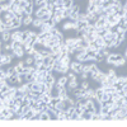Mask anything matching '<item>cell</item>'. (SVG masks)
<instances>
[{
    "instance_id": "ffe728a7",
    "label": "cell",
    "mask_w": 127,
    "mask_h": 127,
    "mask_svg": "<svg viewBox=\"0 0 127 127\" xmlns=\"http://www.w3.org/2000/svg\"><path fill=\"white\" fill-rule=\"evenodd\" d=\"M114 104L117 105V107L122 108L123 105H125V99H123V98H118V99H114Z\"/></svg>"
},
{
    "instance_id": "5b68a950",
    "label": "cell",
    "mask_w": 127,
    "mask_h": 127,
    "mask_svg": "<svg viewBox=\"0 0 127 127\" xmlns=\"http://www.w3.org/2000/svg\"><path fill=\"white\" fill-rule=\"evenodd\" d=\"M20 26H23V22H22V18L20 17H15L12 22H10L9 24H8V27H9V29L10 31H13V29H18Z\"/></svg>"
},
{
    "instance_id": "2e32d148",
    "label": "cell",
    "mask_w": 127,
    "mask_h": 127,
    "mask_svg": "<svg viewBox=\"0 0 127 127\" xmlns=\"http://www.w3.org/2000/svg\"><path fill=\"white\" fill-rule=\"evenodd\" d=\"M34 61H36V59H34L33 56L26 55V57H24V62H26V65H27V66H33V65H34Z\"/></svg>"
},
{
    "instance_id": "484cf974",
    "label": "cell",
    "mask_w": 127,
    "mask_h": 127,
    "mask_svg": "<svg viewBox=\"0 0 127 127\" xmlns=\"http://www.w3.org/2000/svg\"><path fill=\"white\" fill-rule=\"evenodd\" d=\"M79 1H81V0H79Z\"/></svg>"
},
{
    "instance_id": "8992f818",
    "label": "cell",
    "mask_w": 127,
    "mask_h": 127,
    "mask_svg": "<svg viewBox=\"0 0 127 127\" xmlns=\"http://www.w3.org/2000/svg\"><path fill=\"white\" fill-rule=\"evenodd\" d=\"M22 22H23V26H31L32 23H33V17H32V14H27L26 12L22 14Z\"/></svg>"
},
{
    "instance_id": "e0dca14e",
    "label": "cell",
    "mask_w": 127,
    "mask_h": 127,
    "mask_svg": "<svg viewBox=\"0 0 127 127\" xmlns=\"http://www.w3.org/2000/svg\"><path fill=\"white\" fill-rule=\"evenodd\" d=\"M33 114H34V111L33 109H29L27 113H24L22 116V121H31L32 117H33Z\"/></svg>"
},
{
    "instance_id": "cb8c5ba5",
    "label": "cell",
    "mask_w": 127,
    "mask_h": 127,
    "mask_svg": "<svg viewBox=\"0 0 127 127\" xmlns=\"http://www.w3.org/2000/svg\"><path fill=\"white\" fill-rule=\"evenodd\" d=\"M125 57L127 59V46H126V51H125Z\"/></svg>"
},
{
    "instance_id": "5bb4252c",
    "label": "cell",
    "mask_w": 127,
    "mask_h": 127,
    "mask_svg": "<svg viewBox=\"0 0 127 127\" xmlns=\"http://www.w3.org/2000/svg\"><path fill=\"white\" fill-rule=\"evenodd\" d=\"M103 94H104V89L102 87L95 88V99H98L99 102L103 99Z\"/></svg>"
},
{
    "instance_id": "277c9868",
    "label": "cell",
    "mask_w": 127,
    "mask_h": 127,
    "mask_svg": "<svg viewBox=\"0 0 127 127\" xmlns=\"http://www.w3.org/2000/svg\"><path fill=\"white\" fill-rule=\"evenodd\" d=\"M70 67H71V70L74 72H76L78 75H80V74L83 72V62L79 61V60H75V61L71 62V66Z\"/></svg>"
},
{
    "instance_id": "8fae6325",
    "label": "cell",
    "mask_w": 127,
    "mask_h": 127,
    "mask_svg": "<svg viewBox=\"0 0 127 127\" xmlns=\"http://www.w3.org/2000/svg\"><path fill=\"white\" fill-rule=\"evenodd\" d=\"M107 20H108V23H111L112 26L118 24V22H120V15H118V14H111V15L107 17Z\"/></svg>"
},
{
    "instance_id": "44dd1931",
    "label": "cell",
    "mask_w": 127,
    "mask_h": 127,
    "mask_svg": "<svg viewBox=\"0 0 127 127\" xmlns=\"http://www.w3.org/2000/svg\"><path fill=\"white\" fill-rule=\"evenodd\" d=\"M74 4H75V3H74V0H64V6H65L66 9H70Z\"/></svg>"
},
{
    "instance_id": "30bf717a",
    "label": "cell",
    "mask_w": 127,
    "mask_h": 127,
    "mask_svg": "<svg viewBox=\"0 0 127 127\" xmlns=\"http://www.w3.org/2000/svg\"><path fill=\"white\" fill-rule=\"evenodd\" d=\"M1 41L3 42H12V31L6 29L5 32H1Z\"/></svg>"
},
{
    "instance_id": "d4e9b609",
    "label": "cell",
    "mask_w": 127,
    "mask_h": 127,
    "mask_svg": "<svg viewBox=\"0 0 127 127\" xmlns=\"http://www.w3.org/2000/svg\"><path fill=\"white\" fill-rule=\"evenodd\" d=\"M125 3H127V0H125Z\"/></svg>"
},
{
    "instance_id": "7a4b0ae2",
    "label": "cell",
    "mask_w": 127,
    "mask_h": 127,
    "mask_svg": "<svg viewBox=\"0 0 127 127\" xmlns=\"http://www.w3.org/2000/svg\"><path fill=\"white\" fill-rule=\"evenodd\" d=\"M14 55H10V54H3L1 52V59H0V64H1V67H5V66H9L13 61Z\"/></svg>"
},
{
    "instance_id": "d6986e66",
    "label": "cell",
    "mask_w": 127,
    "mask_h": 127,
    "mask_svg": "<svg viewBox=\"0 0 127 127\" xmlns=\"http://www.w3.org/2000/svg\"><path fill=\"white\" fill-rule=\"evenodd\" d=\"M92 114H93V113L84 111V113L81 114V121H88V120H92Z\"/></svg>"
},
{
    "instance_id": "ac0fdd59",
    "label": "cell",
    "mask_w": 127,
    "mask_h": 127,
    "mask_svg": "<svg viewBox=\"0 0 127 127\" xmlns=\"http://www.w3.org/2000/svg\"><path fill=\"white\" fill-rule=\"evenodd\" d=\"M42 24H43V20H42L41 18H37V17H34V18H33V23H32V26H33L34 28H37V29H38Z\"/></svg>"
},
{
    "instance_id": "9c48e42d",
    "label": "cell",
    "mask_w": 127,
    "mask_h": 127,
    "mask_svg": "<svg viewBox=\"0 0 127 127\" xmlns=\"http://www.w3.org/2000/svg\"><path fill=\"white\" fill-rule=\"evenodd\" d=\"M56 60V56L55 55H48L46 57H43V64L46 66H54V62Z\"/></svg>"
},
{
    "instance_id": "603a6c76",
    "label": "cell",
    "mask_w": 127,
    "mask_h": 127,
    "mask_svg": "<svg viewBox=\"0 0 127 127\" xmlns=\"http://www.w3.org/2000/svg\"><path fill=\"white\" fill-rule=\"evenodd\" d=\"M105 1L108 3V5H113V4L116 3V0H105Z\"/></svg>"
},
{
    "instance_id": "7c38bea8",
    "label": "cell",
    "mask_w": 127,
    "mask_h": 127,
    "mask_svg": "<svg viewBox=\"0 0 127 127\" xmlns=\"http://www.w3.org/2000/svg\"><path fill=\"white\" fill-rule=\"evenodd\" d=\"M47 13H50L47 8H41V9H36V12H34V17H37V18H42V17H43L45 14H47Z\"/></svg>"
},
{
    "instance_id": "4fadbf2b",
    "label": "cell",
    "mask_w": 127,
    "mask_h": 127,
    "mask_svg": "<svg viewBox=\"0 0 127 127\" xmlns=\"http://www.w3.org/2000/svg\"><path fill=\"white\" fill-rule=\"evenodd\" d=\"M56 83L59 84V85H61V87H66V85H67V83H69V78H67V75H62V76H60V78L56 80Z\"/></svg>"
},
{
    "instance_id": "ba28073f",
    "label": "cell",
    "mask_w": 127,
    "mask_h": 127,
    "mask_svg": "<svg viewBox=\"0 0 127 127\" xmlns=\"http://www.w3.org/2000/svg\"><path fill=\"white\" fill-rule=\"evenodd\" d=\"M22 33H23V31L13 29L12 31V41H20L22 42Z\"/></svg>"
},
{
    "instance_id": "9a60e30c",
    "label": "cell",
    "mask_w": 127,
    "mask_h": 127,
    "mask_svg": "<svg viewBox=\"0 0 127 127\" xmlns=\"http://www.w3.org/2000/svg\"><path fill=\"white\" fill-rule=\"evenodd\" d=\"M107 18H104V17H100L98 20H97V23H95V27H97V29H99V28H103L105 24H107Z\"/></svg>"
},
{
    "instance_id": "52a82bcc",
    "label": "cell",
    "mask_w": 127,
    "mask_h": 127,
    "mask_svg": "<svg viewBox=\"0 0 127 127\" xmlns=\"http://www.w3.org/2000/svg\"><path fill=\"white\" fill-rule=\"evenodd\" d=\"M50 120H52V112H51L50 109L41 112V114H39V121H50Z\"/></svg>"
},
{
    "instance_id": "7402d4cb",
    "label": "cell",
    "mask_w": 127,
    "mask_h": 127,
    "mask_svg": "<svg viewBox=\"0 0 127 127\" xmlns=\"http://www.w3.org/2000/svg\"><path fill=\"white\" fill-rule=\"evenodd\" d=\"M80 87H81L83 89H88V88L90 87V84H89L88 79H87V80H83V81L80 83Z\"/></svg>"
},
{
    "instance_id": "6da1fadb",
    "label": "cell",
    "mask_w": 127,
    "mask_h": 127,
    "mask_svg": "<svg viewBox=\"0 0 127 127\" xmlns=\"http://www.w3.org/2000/svg\"><path fill=\"white\" fill-rule=\"evenodd\" d=\"M123 56L121 54H114V52H109L108 56L105 57V62L108 64V65H113L114 66V64L117 62L118 60H121Z\"/></svg>"
},
{
    "instance_id": "3957f363",
    "label": "cell",
    "mask_w": 127,
    "mask_h": 127,
    "mask_svg": "<svg viewBox=\"0 0 127 127\" xmlns=\"http://www.w3.org/2000/svg\"><path fill=\"white\" fill-rule=\"evenodd\" d=\"M104 43H105V46H108V47H111V48H116L114 47V41H116V34H113V33H109L108 34H105L104 37Z\"/></svg>"
}]
</instances>
